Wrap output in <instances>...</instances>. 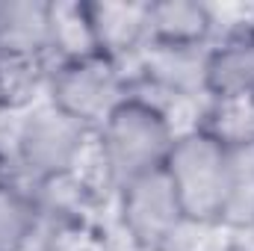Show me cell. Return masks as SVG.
<instances>
[{
  "label": "cell",
  "instance_id": "6da1fadb",
  "mask_svg": "<svg viewBox=\"0 0 254 251\" xmlns=\"http://www.w3.org/2000/svg\"><path fill=\"white\" fill-rule=\"evenodd\" d=\"M178 133L160 101L133 92L125 104L95 130V154L107 184L122 189L125 184L160 172L172 154Z\"/></svg>",
  "mask_w": 254,
  "mask_h": 251
},
{
  "label": "cell",
  "instance_id": "7a4b0ae2",
  "mask_svg": "<svg viewBox=\"0 0 254 251\" xmlns=\"http://www.w3.org/2000/svg\"><path fill=\"white\" fill-rule=\"evenodd\" d=\"M190 228H222L231 181V148L204 127L178 133L163 166Z\"/></svg>",
  "mask_w": 254,
  "mask_h": 251
},
{
  "label": "cell",
  "instance_id": "3957f363",
  "mask_svg": "<svg viewBox=\"0 0 254 251\" xmlns=\"http://www.w3.org/2000/svg\"><path fill=\"white\" fill-rule=\"evenodd\" d=\"M95 142V133L57 110L48 98L24 113L12 139V157L30 187H54L71 178Z\"/></svg>",
  "mask_w": 254,
  "mask_h": 251
},
{
  "label": "cell",
  "instance_id": "277c9868",
  "mask_svg": "<svg viewBox=\"0 0 254 251\" xmlns=\"http://www.w3.org/2000/svg\"><path fill=\"white\" fill-rule=\"evenodd\" d=\"M133 92L136 83L130 80L127 65L113 63L101 54L57 60L48 74V101L92 133Z\"/></svg>",
  "mask_w": 254,
  "mask_h": 251
},
{
  "label": "cell",
  "instance_id": "5b68a950",
  "mask_svg": "<svg viewBox=\"0 0 254 251\" xmlns=\"http://www.w3.org/2000/svg\"><path fill=\"white\" fill-rule=\"evenodd\" d=\"M119 225L136 251H166L187 225L166 172H151L116 189Z\"/></svg>",
  "mask_w": 254,
  "mask_h": 251
},
{
  "label": "cell",
  "instance_id": "8992f818",
  "mask_svg": "<svg viewBox=\"0 0 254 251\" xmlns=\"http://www.w3.org/2000/svg\"><path fill=\"white\" fill-rule=\"evenodd\" d=\"M92 51L119 65L136 63L151 42L148 30V0H95L83 3Z\"/></svg>",
  "mask_w": 254,
  "mask_h": 251
},
{
  "label": "cell",
  "instance_id": "52a82bcc",
  "mask_svg": "<svg viewBox=\"0 0 254 251\" xmlns=\"http://www.w3.org/2000/svg\"><path fill=\"white\" fill-rule=\"evenodd\" d=\"M207 51L210 45H157L151 42L139 54V80L169 98H204L207 101Z\"/></svg>",
  "mask_w": 254,
  "mask_h": 251
},
{
  "label": "cell",
  "instance_id": "ba28073f",
  "mask_svg": "<svg viewBox=\"0 0 254 251\" xmlns=\"http://www.w3.org/2000/svg\"><path fill=\"white\" fill-rule=\"evenodd\" d=\"M57 48L54 3L0 0V57L48 63Z\"/></svg>",
  "mask_w": 254,
  "mask_h": 251
},
{
  "label": "cell",
  "instance_id": "9c48e42d",
  "mask_svg": "<svg viewBox=\"0 0 254 251\" xmlns=\"http://www.w3.org/2000/svg\"><path fill=\"white\" fill-rule=\"evenodd\" d=\"M254 101V24H240L213 39L207 51V101Z\"/></svg>",
  "mask_w": 254,
  "mask_h": 251
},
{
  "label": "cell",
  "instance_id": "30bf717a",
  "mask_svg": "<svg viewBox=\"0 0 254 251\" xmlns=\"http://www.w3.org/2000/svg\"><path fill=\"white\" fill-rule=\"evenodd\" d=\"M148 30L157 45H213L216 12L201 0H148Z\"/></svg>",
  "mask_w": 254,
  "mask_h": 251
},
{
  "label": "cell",
  "instance_id": "8fae6325",
  "mask_svg": "<svg viewBox=\"0 0 254 251\" xmlns=\"http://www.w3.org/2000/svg\"><path fill=\"white\" fill-rule=\"evenodd\" d=\"M42 201L33 189L0 178V251H27L42 228Z\"/></svg>",
  "mask_w": 254,
  "mask_h": 251
},
{
  "label": "cell",
  "instance_id": "7c38bea8",
  "mask_svg": "<svg viewBox=\"0 0 254 251\" xmlns=\"http://www.w3.org/2000/svg\"><path fill=\"white\" fill-rule=\"evenodd\" d=\"M254 225V142L231 148V181L222 228L252 231Z\"/></svg>",
  "mask_w": 254,
  "mask_h": 251
},
{
  "label": "cell",
  "instance_id": "4fadbf2b",
  "mask_svg": "<svg viewBox=\"0 0 254 251\" xmlns=\"http://www.w3.org/2000/svg\"><path fill=\"white\" fill-rule=\"evenodd\" d=\"M54 63L36 60H6L0 57V107L3 110H30L36 107V92L48 95V74Z\"/></svg>",
  "mask_w": 254,
  "mask_h": 251
},
{
  "label": "cell",
  "instance_id": "5bb4252c",
  "mask_svg": "<svg viewBox=\"0 0 254 251\" xmlns=\"http://www.w3.org/2000/svg\"><path fill=\"white\" fill-rule=\"evenodd\" d=\"M198 127L213 133L228 148L252 145L254 142V101H246V98H213V101H207L204 122Z\"/></svg>",
  "mask_w": 254,
  "mask_h": 251
},
{
  "label": "cell",
  "instance_id": "9a60e30c",
  "mask_svg": "<svg viewBox=\"0 0 254 251\" xmlns=\"http://www.w3.org/2000/svg\"><path fill=\"white\" fill-rule=\"evenodd\" d=\"M252 234H254V225H252Z\"/></svg>",
  "mask_w": 254,
  "mask_h": 251
}]
</instances>
